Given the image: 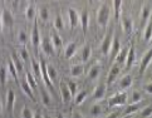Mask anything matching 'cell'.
Wrapping results in <instances>:
<instances>
[{
  "mask_svg": "<svg viewBox=\"0 0 152 118\" xmlns=\"http://www.w3.org/2000/svg\"><path fill=\"white\" fill-rule=\"evenodd\" d=\"M8 72L12 74V77L15 79V80H18V71H17V68H15V66L13 64V62L10 60L9 63H8Z\"/></svg>",
  "mask_w": 152,
  "mask_h": 118,
  "instance_id": "obj_39",
  "label": "cell"
},
{
  "mask_svg": "<svg viewBox=\"0 0 152 118\" xmlns=\"http://www.w3.org/2000/svg\"><path fill=\"white\" fill-rule=\"evenodd\" d=\"M14 103H15V93H14L13 89H9L7 92V109L9 112L13 111Z\"/></svg>",
  "mask_w": 152,
  "mask_h": 118,
  "instance_id": "obj_19",
  "label": "cell"
},
{
  "mask_svg": "<svg viewBox=\"0 0 152 118\" xmlns=\"http://www.w3.org/2000/svg\"><path fill=\"white\" fill-rule=\"evenodd\" d=\"M141 101H142V95H141V93H140V92H137V90H134V92L132 93V95H131V99H129V102H131V104H138Z\"/></svg>",
  "mask_w": 152,
  "mask_h": 118,
  "instance_id": "obj_41",
  "label": "cell"
},
{
  "mask_svg": "<svg viewBox=\"0 0 152 118\" xmlns=\"http://www.w3.org/2000/svg\"><path fill=\"white\" fill-rule=\"evenodd\" d=\"M59 89H61V97H62L63 103H69L73 97H72V94H70V92H69L68 85L64 82H61V84H59Z\"/></svg>",
  "mask_w": 152,
  "mask_h": 118,
  "instance_id": "obj_7",
  "label": "cell"
},
{
  "mask_svg": "<svg viewBox=\"0 0 152 118\" xmlns=\"http://www.w3.org/2000/svg\"><path fill=\"white\" fill-rule=\"evenodd\" d=\"M103 114V109H102V107L99 104H94V106H92L91 107V109H89V116L91 117H93V118H98Z\"/></svg>",
  "mask_w": 152,
  "mask_h": 118,
  "instance_id": "obj_28",
  "label": "cell"
},
{
  "mask_svg": "<svg viewBox=\"0 0 152 118\" xmlns=\"http://www.w3.org/2000/svg\"><path fill=\"white\" fill-rule=\"evenodd\" d=\"M47 71H48V76H49V79L52 80H56L58 77V73H57V69L54 68L53 66H47Z\"/></svg>",
  "mask_w": 152,
  "mask_h": 118,
  "instance_id": "obj_40",
  "label": "cell"
},
{
  "mask_svg": "<svg viewBox=\"0 0 152 118\" xmlns=\"http://www.w3.org/2000/svg\"><path fill=\"white\" fill-rule=\"evenodd\" d=\"M34 117V113L31 112L30 108L28 107H24L23 111H21V118H33Z\"/></svg>",
  "mask_w": 152,
  "mask_h": 118,
  "instance_id": "obj_47",
  "label": "cell"
},
{
  "mask_svg": "<svg viewBox=\"0 0 152 118\" xmlns=\"http://www.w3.org/2000/svg\"><path fill=\"white\" fill-rule=\"evenodd\" d=\"M18 55L20 57V59L23 62H28L29 60V53H28V50H26V48H21Z\"/></svg>",
  "mask_w": 152,
  "mask_h": 118,
  "instance_id": "obj_46",
  "label": "cell"
},
{
  "mask_svg": "<svg viewBox=\"0 0 152 118\" xmlns=\"http://www.w3.org/2000/svg\"><path fill=\"white\" fill-rule=\"evenodd\" d=\"M40 48H42V52L44 53L47 57L52 55L53 52H54V47H53V44H52L50 39H47V38L43 39V40L40 42Z\"/></svg>",
  "mask_w": 152,
  "mask_h": 118,
  "instance_id": "obj_12",
  "label": "cell"
},
{
  "mask_svg": "<svg viewBox=\"0 0 152 118\" xmlns=\"http://www.w3.org/2000/svg\"><path fill=\"white\" fill-rule=\"evenodd\" d=\"M77 49H78V44L75 42H70L67 44L66 49H64V57L66 59H70L75 53H77Z\"/></svg>",
  "mask_w": 152,
  "mask_h": 118,
  "instance_id": "obj_13",
  "label": "cell"
},
{
  "mask_svg": "<svg viewBox=\"0 0 152 118\" xmlns=\"http://www.w3.org/2000/svg\"><path fill=\"white\" fill-rule=\"evenodd\" d=\"M84 73V67L82 64H77L70 68V76L72 77H80Z\"/></svg>",
  "mask_w": 152,
  "mask_h": 118,
  "instance_id": "obj_29",
  "label": "cell"
},
{
  "mask_svg": "<svg viewBox=\"0 0 152 118\" xmlns=\"http://www.w3.org/2000/svg\"><path fill=\"white\" fill-rule=\"evenodd\" d=\"M79 23L82 25L83 33L86 34L87 30H88V26H89V13L87 12V10H83L82 14L79 15Z\"/></svg>",
  "mask_w": 152,
  "mask_h": 118,
  "instance_id": "obj_14",
  "label": "cell"
},
{
  "mask_svg": "<svg viewBox=\"0 0 152 118\" xmlns=\"http://www.w3.org/2000/svg\"><path fill=\"white\" fill-rule=\"evenodd\" d=\"M121 52V42L118 38H113V43H112V48H111V59H115L117 57V54Z\"/></svg>",
  "mask_w": 152,
  "mask_h": 118,
  "instance_id": "obj_21",
  "label": "cell"
},
{
  "mask_svg": "<svg viewBox=\"0 0 152 118\" xmlns=\"http://www.w3.org/2000/svg\"><path fill=\"white\" fill-rule=\"evenodd\" d=\"M127 97H128L127 92H123V90H121V92L116 93L115 95H112V97L108 99V106H110L111 108H113V107H117V106H124L127 103Z\"/></svg>",
  "mask_w": 152,
  "mask_h": 118,
  "instance_id": "obj_2",
  "label": "cell"
},
{
  "mask_svg": "<svg viewBox=\"0 0 152 118\" xmlns=\"http://www.w3.org/2000/svg\"><path fill=\"white\" fill-rule=\"evenodd\" d=\"M99 74H101V66L99 64H94V66H92L91 69H89V72H88V78L91 80H94L99 77Z\"/></svg>",
  "mask_w": 152,
  "mask_h": 118,
  "instance_id": "obj_22",
  "label": "cell"
},
{
  "mask_svg": "<svg viewBox=\"0 0 152 118\" xmlns=\"http://www.w3.org/2000/svg\"><path fill=\"white\" fill-rule=\"evenodd\" d=\"M136 60V54H134V48L132 45H129L128 48V53H127V58H126V67L129 69L132 66H133V63Z\"/></svg>",
  "mask_w": 152,
  "mask_h": 118,
  "instance_id": "obj_20",
  "label": "cell"
},
{
  "mask_svg": "<svg viewBox=\"0 0 152 118\" xmlns=\"http://www.w3.org/2000/svg\"><path fill=\"white\" fill-rule=\"evenodd\" d=\"M152 62V47L143 54L142 59H141V64H140V74H143L147 68L150 67V64Z\"/></svg>",
  "mask_w": 152,
  "mask_h": 118,
  "instance_id": "obj_4",
  "label": "cell"
},
{
  "mask_svg": "<svg viewBox=\"0 0 152 118\" xmlns=\"http://www.w3.org/2000/svg\"><path fill=\"white\" fill-rule=\"evenodd\" d=\"M150 80H151V82H152V76H150Z\"/></svg>",
  "mask_w": 152,
  "mask_h": 118,
  "instance_id": "obj_58",
  "label": "cell"
},
{
  "mask_svg": "<svg viewBox=\"0 0 152 118\" xmlns=\"http://www.w3.org/2000/svg\"><path fill=\"white\" fill-rule=\"evenodd\" d=\"M119 72H121V67L119 66H113L110 69V73H108V77H107V85H112L113 83L116 82L117 77L119 76Z\"/></svg>",
  "mask_w": 152,
  "mask_h": 118,
  "instance_id": "obj_9",
  "label": "cell"
},
{
  "mask_svg": "<svg viewBox=\"0 0 152 118\" xmlns=\"http://www.w3.org/2000/svg\"><path fill=\"white\" fill-rule=\"evenodd\" d=\"M3 30V21H1V13H0V31Z\"/></svg>",
  "mask_w": 152,
  "mask_h": 118,
  "instance_id": "obj_53",
  "label": "cell"
},
{
  "mask_svg": "<svg viewBox=\"0 0 152 118\" xmlns=\"http://www.w3.org/2000/svg\"><path fill=\"white\" fill-rule=\"evenodd\" d=\"M54 28H56L58 31L59 30H63V28H64V21H63L62 15H57L56 19H54Z\"/></svg>",
  "mask_w": 152,
  "mask_h": 118,
  "instance_id": "obj_37",
  "label": "cell"
},
{
  "mask_svg": "<svg viewBox=\"0 0 152 118\" xmlns=\"http://www.w3.org/2000/svg\"><path fill=\"white\" fill-rule=\"evenodd\" d=\"M146 25L147 26L145 28V31H143V39L145 42H152V17Z\"/></svg>",
  "mask_w": 152,
  "mask_h": 118,
  "instance_id": "obj_25",
  "label": "cell"
},
{
  "mask_svg": "<svg viewBox=\"0 0 152 118\" xmlns=\"http://www.w3.org/2000/svg\"><path fill=\"white\" fill-rule=\"evenodd\" d=\"M112 43H113V30H111L101 43V53L103 55L110 54L111 48H112Z\"/></svg>",
  "mask_w": 152,
  "mask_h": 118,
  "instance_id": "obj_3",
  "label": "cell"
},
{
  "mask_svg": "<svg viewBox=\"0 0 152 118\" xmlns=\"http://www.w3.org/2000/svg\"><path fill=\"white\" fill-rule=\"evenodd\" d=\"M57 118H64V116H63V114H62V113H59V114H58V116H57Z\"/></svg>",
  "mask_w": 152,
  "mask_h": 118,
  "instance_id": "obj_55",
  "label": "cell"
},
{
  "mask_svg": "<svg viewBox=\"0 0 152 118\" xmlns=\"http://www.w3.org/2000/svg\"><path fill=\"white\" fill-rule=\"evenodd\" d=\"M132 83H133V78H132V76H129V74H126L124 77H122L121 78V80H119V88H121L123 92L126 89H128L129 87L132 85Z\"/></svg>",
  "mask_w": 152,
  "mask_h": 118,
  "instance_id": "obj_17",
  "label": "cell"
},
{
  "mask_svg": "<svg viewBox=\"0 0 152 118\" xmlns=\"http://www.w3.org/2000/svg\"><path fill=\"white\" fill-rule=\"evenodd\" d=\"M127 53H128L127 48H124V49H121V52H119L118 54H117V57L115 58V64H116V66H119V64H124V63H126Z\"/></svg>",
  "mask_w": 152,
  "mask_h": 118,
  "instance_id": "obj_23",
  "label": "cell"
},
{
  "mask_svg": "<svg viewBox=\"0 0 152 118\" xmlns=\"http://www.w3.org/2000/svg\"><path fill=\"white\" fill-rule=\"evenodd\" d=\"M151 116H152V106L145 107L140 113V118H150Z\"/></svg>",
  "mask_w": 152,
  "mask_h": 118,
  "instance_id": "obj_43",
  "label": "cell"
},
{
  "mask_svg": "<svg viewBox=\"0 0 152 118\" xmlns=\"http://www.w3.org/2000/svg\"><path fill=\"white\" fill-rule=\"evenodd\" d=\"M119 117V113L118 112H113V113H111V114H108L107 116V118H118Z\"/></svg>",
  "mask_w": 152,
  "mask_h": 118,
  "instance_id": "obj_50",
  "label": "cell"
},
{
  "mask_svg": "<svg viewBox=\"0 0 152 118\" xmlns=\"http://www.w3.org/2000/svg\"><path fill=\"white\" fill-rule=\"evenodd\" d=\"M25 77H26V82H28V84L30 85V88H31V89H33V90H37L38 88H39V87H38V83H37L35 78L31 76L30 73H26V76H25Z\"/></svg>",
  "mask_w": 152,
  "mask_h": 118,
  "instance_id": "obj_36",
  "label": "cell"
},
{
  "mask_svg": "<svg viewBox=\"0 0 152 118\" xmlns=\"http://www.w3.org/2000/svg\"><path fill=\"white\" fill-rule=\"evenodd\" d=\"M33 118H44V116H43V114H40V113H35Z\"/></svg>",
  "mask_w": 152,
  "mask_h": 118,
  "instance_id": "obj_52",
  "label": "cell"
},
{
  "mask_svg": "<svg viewBox=\"0 0 152 118\" xmlns=\"http://www.w3.org/2000/svg\"><path fill=\"white\" fill-rule=\"evenodd\" d=\"M50 42H52V44L54 48H61L62 44H63V42H62V38L59 36V34L57 33H53L50 35Z\"/></svg>",
  "mask_w": 152,
  "mask_h": 118,
  "instance_id": "obj_31",
  "label": "cell"
},
{
  "mask_svg": "<svg viewBox=\"0 0 152 118\" xmlns=\"http://www.w3.org/2000/svg\"><path fill=\"white\" fill-rule=\"evenodd\" d=\"M68 17H69L70 28H74V26H77V24L79 23V14H78L77 10H74L73 8H69L68 9Z\"/></svg>",
  "mask_w": 152,
  "mask_h": 118,
  "instance_id": "obj_15",
  "label": "cell"
},
{
  "mask_svg": "<svg viewBox=\"0 0 152 118\" xmlns=\"http://www.w3.org/2000/svg\"><path fill=\"white\" fill-rule=\"evenodd\" d=\"M68 88H69V92L72 94V97H75L78 93V84L75 82H68Z\"/></svg>",
  "mask_w": 152,
  "mask_h": 118,
  "instance_id": "obj_42",
  "label": "cell"
},
{
  "mask_svg": "<svg viewBox=\"0 0 152 118\" xmlns=\"http://www.w3.org/2000/svg\"><path fill=\"white\" fill-rule=\"evenodd\" d=\"M1 21H3V28H12L14 25V17L9 9H3L1 12Z\"/></svg>",
  "mask_w": 152,
  "mask_h": 118,
  "instance_id": "obj_5",
  "label": "cell"
},
{
  "mask_svg": "<svg viewBox=\"0 0 152 118\" xmlns=\"http://www.w3.org/2000/svg\"><path fill=\"white\" fill-rule=\"evenodd\" d=\"M151 63H152V62H151Z\"/></svg>",
  "mask_w": 152,
  "mask_h": 118,
  "instance_id": "obj_59",
  "label": "cell"
},
{
  "mask_svg": "<svg viewBox=\"0 0 152 118\" xmlns=\"http://www.w3.org/2000/svg\"><path fill=\"white\" fill-rule=\"evenodd\" d=\"M152 17V8L150 5H145L141 9V14H140V19H141V26H145L148 23V20Z\"/></svg>",
  "mask_w": 152,
  "mask_h": 118,
  "instance_id": "obj_6",
  "label": "cell"
},
{
  "mask_svg": "<svg viewBox=\"0 0 152 118\" xmlns=\"http://www.w3.org/2000/svg\"><path fill=\"white\" fill-rule=\"evenodd\" d=\"M39 17L43 21H47L48 19H49V10H48L47 8H42L39 10Z\"/></svg>",
  "mask_w": 152,
  "mask_h": 118,
  "instance_id": "obj_45",
  "label": "cell"
},
{
  "mask_svg": "<svg viewBox=\"0 0 152 118\" xmlns=\"http://www.w3.org/2000/svg\"><path fill=\"white\" fill-rule=\"evenodd\" d=\"M72 118H84V117L80 114L79 112H73V113H72Z\"/></svg>",
  "mask_w": 152,
  "mask_h": 118,
  "instance_id": "obj_49",
  "label": "cell"
},
{
  "mask_svg": "<svg viewBox=\"0 0 152 118\" xmlns=\"http://www.w3.org/2000/svg\"><path fill=\"white\" fill-rule=\"evenodd\" d=\"M138 109H140V104H129V106H127L126 111L123 112V116H131L132 113L137 112Z\"/></svg>",
  "mask_w": 152,
  "mask_h": 118,
  "instance_id": "obj_38",
  "label": "cell"
},
{
  "mask_svg": "<svg viewBox=\"0 0 152 118\" xmlns=\"http://www.w3.org/2000/svg\"><path fill=\"white\" fill-rule=\"evenodd\" d=\"M143 89H145V92H146V93L152 94V82L146 83V84L143 85Z\"/></svg>",
  "mask_w": 152,
  "mask_h": 118,
  "instance_id": "obj_48",
  "label": "cell"
},
{
  "mask_svg": "<svg viewBox=\"0 0 152 118\" xmlns=\"http://www.w3.org/2000/svg\"><path fill=\"white\" fill-rule=\"evenodd\" d=\"M20 88H21V90L24 92V94L26 95V97H29L30 101H33V102L35 101V98H34V90L30 88V85L28 84V82H26V79L20 83Z\"/></svg>",
  "mask_w": 152,
  "mask_h": 118,
  "instance_id": "obj_16",
  "label": "cell"
},
{
  "mask_svg": "<svg viewBox=\"0 0 152 118\" xmlns=\"http://www.w3.org/2000/svg\"><path fill=\"white\" fill-rule=\"evenodd\" d=\"M35 8L33 7V5H29V7H26L25 9V18L28 20H34L35 19Z\"/></svg>",
  "mask_w": 152,
  "mask_h": 118,
  "instance_id": "obj_33",
  "label": "cell"
},
{
  "mask_svg": "<svg viewBox=\"0 0 152 118\" xmlns=\"http://www.w3.org/2000/svg\"><path fill=\"white\" fill-rule=\"evenodd\" d=\"M122 118H132V116H123Z\"/></svg>",
  "mask_w": 152,
  "mask_h": 118,
  "instance_id": "obj_56",
  "label": "cell"
},
{
  "mask_svg": "<svg viewBox=\"0 0 152 118\" xmlns=\"http://www.w3.org/2000/svg\"><path fill=\"white\" fill-rule=\"evenodd\" d=\"M87 97H88V92H87V90H79V92L77 93V95L74 97V104L75 106L82 104L83 102L87 99Z\"/></svg>",
  "mask_w": 152,
  "mask_h": 118,
  "instance_id": "obj_27",
  "label": "cell"
},
{
  "mask_svg": "<svg viewBox=\"0 0 152 118\" xmlns=\"http://www.w3.org/2000/svg\"><path fill=\"white\" fill-rule=\"evenodd\" d=\"M40 97H42V102L44 106L50 104V95L49 93H47V90L44 88H40Z\"/></svg>",
  "mask_w": 152,
  "mask_h": 118,
  "instance_id": "obj_35",
  "label": "cell"
},
{
  "mask_svg": "<svg viewBox=\"0 0 152 118\" xmlns=\"http://www.w3.org/2000/svg\"><path fill=\"white\" fill-rule=\"evenodd\" d=\"M30 40H31V44L33 47H40V33H39V26H38L37 21L34 23V26H33V30H31V35H30Z\"/></svg>",
  "mask_w": 152,
  "mask_h": 118,
  "instance_id": "obj_8",
  "label": "cell"
},
{
  "mask_svg": "<svg viewBox=\"0 0 152 118\" xmlns=\"http://www.w3.org/2000/svg\"><path fill=\"white\" fill-rule=\"evenodd\" d=\"M40 68H42V79H43V82H44V84L47 85L49 89H52L53 87V82L49 79V76H48V71H47V63L43 60H40Z\"/></svg>",
  "mask_w": 152,
  "mask_h": 118,
  "instance_id": "obj_10",
  "label": "cell"
},
{
  "mask_svg": "<svg viewBox=\"0 0 152 118\" xmlns=\"http://www.w3.org/2000/svg\"><path fill=\"white\" fill-rule=\"evenodd\" d=\"M92 55V48L89 45H86L82 50V62L83 63H87L89 60V58Z\"/></svg>",
  "mask_w": 152,
  "mask_h": 118,
  "instance_id": "obj_32",
  "label": "cell"
},
{
  "mask_svg": "<svg viewBox=\"0 0 152 118\" xmlns=\"http://www.w3.org/2000/svg\"><path fill=\"white\" fill-rule=\"evenodd\" d=\"M18 40L21 45H25L26 42H28V35H26V33L24 30H20L19 34H18Z\"/></svg>",
  "mask_w": 152,
  "mask_h": 118,
  "instance_id": "obj_44",
  "label": "cell"
},
{
  "mask_svg": "<svg viewBox=\"0 0 152 118\" xmlns=\"http://www.w3.org/2000/svg\"><path fill=\"white\" fill-rule=\"evenodd\" d=\"M106 89H107V84H104V83H102V84L98 85V87H96L94 90H93V95H92L93 99L94 101H101V99L104 98Z\"/></svg>",
  "mask_w": 152,
  "mask_h": 118,
  "instance_id": "obj_11",
  "label": "cell"
},
{
  "mask_svg": "<svg viewBox=\"0 0 152 118\" xmlns=\"http://www.w3.org/2000/svg\"><path fill=\"white\" fill-rule=\"evenodd\" d=\"M44 118H52V117H49V116H44Z\"/></svg>",
  "mask_w": 152,
  "mask_h": 118,
  "instance_id": "obj_57",
  "label": "cell"
},
{
  "mask_svg": "<svg viewBox=\"0 0 152 118\" xmlns=\"http://www.w3.org/2000/svg\"><path fill=\"white\" fill-rule=\"evenodd\" d=\"M121 24H122V29L124 33L129 34L133 29V20L129 18V17H124L122 20H121Z\"/></svg>",
  "mask_w": 152,
  "mask_h": 118,
  "instance_id": "obj_18",
  "label": "cell"
},
{
  "mask_svg": "<svg viewBox=\"0 0 152 118\" xmlns=\"http://www.w3.org/2000/svg\"><path fill=\"white\" fill-rule=\"evenodd\" d=\"M31 69H33V73L35 77H42V68H40V63H38L35 59H31Z\"/></svg>",
  "mask_w": 152,
  "mask_h": 118,
  "instance_id": "obj_30",
  "label": "cell"
},
{
  "mask_svg": "<svg viewBox=\"0 0 152 118\" xmlns=\"http://www.w3.org/2000/svg\"><path fill=\"white\" fill-rule=\"evenodd\" d=\"M3 113V103H1V99H0V116Z\"/></svg>",
  "mask_w": 152,
  "mask_h": 118,
  "instance_id": "obj_54",
  "label": "cell"
},
{
  "mask_svg": "<svg viewBox=\"0 0 152 118\" xmlns=\"http://www.w3.org/2000/svg\"><path fill=\"white\" fill-rule=\"evenodd\" d=\"M8 69L7 67H0V84L1 85H5V83H7L8 80Z\"/></svg>",
  "mask_w": 152,
  "mask_h": 118,
  "instance_id": "obj_34",
  "label": "cell"
},
{
  "mask_svg": "<svg viewBox=\"0 0 152 118\" xmlns=\"http://www.w3.org/2000/svg\"><path fill=\"white\" fill-rule=\"evenodd\" d=\"M10 60L13 62V64L15 66V68H17V71H18V73H20L21 71H23V60L20 59V57L18 55V54H15V53H13L12 54V59Z\"/></svg>",
  "mask_w": 152,
  "mask_h": 118,
  "instance_id": "obj_26",
  "label": "cell"
},
{
  "mask_svg": "<svg viewBox=\"0 0 152 118\" xmlns=\"http://www.w3.org/2000/svg\"><path fill=\"white\" fill-rule=\"evenodd\" d=\"M10 4L13 5V8H14V9H18V7H19V1H15V0H14V1H12Z\"/></svg>",
  "mask_w": 152,
  "mask_h": 118,
  "instance_id": "obj_51",
  "label": "cell"
},
{
  "mask_svg": "<svg viewBox=\"0 0 152 118\" xmlns=\"http://www.w3.org/2000/svg\"><path fill=\"white\" fill-rule=\"evenodd\" d=\"M110 17H111V9L107 4H103L99 7L98 12H97V23L102 28H106L108 21H110Z\"/></svg>",
  "mask_w": 152,
  "mask_h": 118,
  "instance_id": "obj_1",
  "label": "cell"
},
{
  "mask_svg": "<svg viewBox=\"0 0 152 118\" xmlns=\"http://www.w3.org/2000/svg\"><path fill=\"white\" fill-rule=\"evenodd\" d=\"M113 14H115V19L118 21L121 19V8H122V1L121 0H113Z\"/></svg>",
  "mask_w": 152,
  "mask_h": 118,
  "instance_id": "obj_24",
  "label": "cell"
}]
</instances>
